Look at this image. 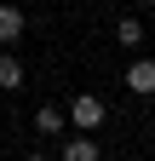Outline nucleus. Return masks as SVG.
<instances>
[{
  "instance_id": "nucleus-1",
  "label": "nucleus",
  "mask_w": 155,
  "mask_h": 161,
  "mask_svg": "<svg viewBox=\"0 0 155 161\" xmlns=\"http://www.w3.org/2000/svg\"><path fill=\"white\" fill-rule=\"evenodd\" d=\"M69 121H75L81 132H98V127H104V98H92V92H81V98L69 104Z\"/></svg>"
},
{
  "instance_id": "nucleus-2",
  "label": "nucleus",
  "mask_w": 155,
  "mask_h": 161,
  "mask_svg": "<svg viewBox=\"0 0 155 161\" xmlns=\"http://www.w3.org/2000/svg\"><path fill=\"white\" fill-rule=\"evenodd\" d=\"M57 161H104V150H98V138H92V132H75V138H63Z\"/></svg>"
},
{
  "instance_id": "nucleus-3",
  "label": "nucleus",
  "mask_w": 155,
  "mask_h": 161,
  "mask_svg": "<svg viewBox=\"0 0 155 161\" xmlns=\"http://www.w3.org/2000/svg\"><path fill=\"white\" fill-rule=\"evenodd\" d=\"M126 86L138 98H155V58H138V64H126Z\"/></svg>"
},
{
  "instance_id": "nucleus-4",
  "label": "nucleus",
  "mask_w": 155,
  "mask_h": 161,
  "mask_svg": "<svg viewBox=\"0 0 155 161\" xmlns=\"http://www.w3.org/2000/svg\"><path fill=\"white\" fill-rule=\"evenodd\" d=\"M23 23H29V17H23V6H0V40H6V46L23 35Z\"/></svg>"
},
{
  "instance_id": "nucleus-5",
  "label": "nucleus",
  "mask_w": 155,
  "mask_h": 161,
  "mask_svg": "<svg viewBox=\"0 0 155 161\" xmlns=\"http://www.w3.org/2000/svg\"><path fill=\"white\" fill-rule=\"evenodd\" d=\"M63 109H57V104H40V109H35V127H40V132H63Z\"/></svg>"
},
{
  "instance_id": "nucleus-6",
  "label": "nucleus",
  "mask_w": 155,
  "mask_h": 161,
  "mask_svg": "<svg viewBox=\"0 0 155 161\" xmlns=\"http://www.w3.org/2000/svg\"><path fill=\"white\" fill-rule=\"evenodd\" d=\"M0 86H6V92H17V86H23V64H17L12 52L0 58Z\"/></svg>"
},
{
  "instance_id": "nucleus-7",
  "label": "nucleus",
  "mask_w": 155,
  "mask_h": 161,
  "mask_svg": "<svg viewBox=\"0 0 155 161\" xmlns=\"http://www.w3.org/2000/svg\"><path fill=\"white\" fill-rule=\"evenodd\" d=\"M115 40H121V46H138V40H144V23H138V17H121V23H115Z\"/></svg>"
},
{
  "instance_id": "nucleus-8",
  "label": "nucleus",
  "mask_w": 155,
  "mask_h": 161,
  "mask_svg": "<svg viewBox=\"0 0 155 161\" xmlns=\"http://www.w3.org/2000/svg\"><path fill=\"white\" fill-rule=\"evenodd\" d=\"M23 161H46V155H23Z\"/></svg>"
},
{
  "instance_id": "nucleus-9",
  "label": "nucleus",
  "mask_w": 155,
  "mask_h": 161,
  "mask_svg": "<svg viewBox=\"0 0 155 161\" xmlns=\"http://www.w3.org/2000/svg\"><path fill=\"white\" fill-rule=\"evenodd\" d=\"M149 6H155V0H149Z\"/></svg>"
}]
</instances>
